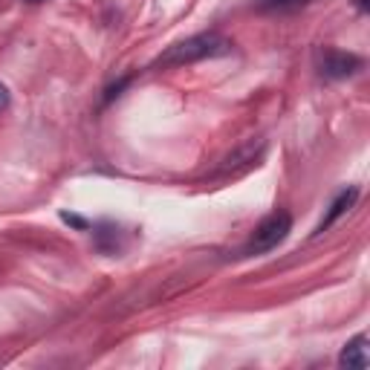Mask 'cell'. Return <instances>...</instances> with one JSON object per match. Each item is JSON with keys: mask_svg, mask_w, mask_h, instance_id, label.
<instances>
[{"mask_svg": "<svg viewBox=\"0 0 370 370\" xmlns=\"http://www.w3.org/2000/svg\"><path fill=\"white\" fill-rule=\"evenodd\" d=\"M232 52V41H226L217 32H200L191 35L185 41L171 43L160 58L153 61V70H168V67H185V64H197L202 58H217Z\"/></svg>", "mask_w": 370, "mask_h": 370, "instance_id": "obj_1", "label": "cell"}, {"mask_svg": "<svg viewBox=\"0 0 370 370\" xmlns=\"http://www.w3.org/2000/svg\"><path fill=\"white\" fill-rule=\"evenodd\" d=\"M289 232H292V215L289 211H284V208L272 211L269 217H263L257 223L249 243L240 249V257H255V255H267V252L278 249L289 237Z\"/></svg>", "mask_w": 370, "mask_h": 370, "instance_id": "obj_2", "label": "cell"}, {"mask_svg": "<svg viewBox=\"0 0 370 370\" xmlns=\"http://www.w3.org/2000/svg\"><path fill=\"white\" fill-rule=\"evenodd\" d=\"M364 67V61L353 52H341V49H324L319 56V73L327 78V81H341V78H350L356 76L359 70Z\"/></svg>", "mask_w": 370, "mask_h": 370, "instance_id": "obj_3", "label": "cell"}, {"mask_svg": "<svg viewBox=\"0 0 370 370\" xmlns=\"http://www.w3.org/2000/svg\"><path fill=\"white\" fill-rule=\"evenodd\" d=\"M263 148H267V142H263V139H249V142L237 145L232 153H226L223 160H220L217 174H220V177H229V174H240V171L252 168V165L257 163V156L263 153Z\"/></svg>", "mask_w": 370, "mask_h": 370, "instance_id": "obj_4", "label": "cell"}, {"mask_svg": "<svg viewBox=\"0 0 370 370\" xmlns=\"http://www.w3.org/2000/svg\"><path fill=\"white\" fill-rule=\"evenodd\" d=\"M339 364H341V367H356V370H364V367L370 364V356H367V336H364V333L353 336V339L344 344V350L339 353Z\"/></svg>", "mask_w": 370, "mask_h": 370, "instance_id": "obj_5", "label": "cell"}, {"mask_svg": "<svg viewBox=\"0 0 370 370\" xmlns=\"http://www.w3.org/2000/svg\"><path fill=\"white\" fill-rule=\"evenodd\" d=\"M356 200H359V188H347V191H341V194L333 200V205H330V211L324 215V220H322L319 226H315V235H324V232H327L339 217H344L347 211L356 205Z\"/></svg>", "mask_w": 370, "mask_h": 370, "instance_id": "obj_6", "label": "cell"}, {"mask_svg": "<svg viewBox=\"0 0 370 370\" xmlns=\"http://www.w3.org/2000/svg\"><path fill=\"white\" fill-rule=\"evenodd\" d=\"M312 4V0H257V12L260 15H292L301 12Z\"/></svg>", "mask_w": 370, "mask_h": 370, "instance_id": "obj_7", "label": "cell"}, {"mask_svg": "<svg viewBox=\"0 0 370 370\" xmlns=\"http://www.w3.org/2000/svg\"><path fill=\"white\" fill-rule=\"evenodd\" d=\"M96 249L104 252V255H113V252L119 249L116 229H98V232H96Z\"/></svg>", "mask_w": 370, "mask_h": 370, "instance_id": "obj_8", "label": "cell"}, {"mask_svg": "<svg viewBox=\"0 0 370 370\" xmlns=\"http://www.w3.org/2000/svg\"><path fill=\"white\" fill-rule=\"evenodd\" d=\"M61 220H64V223H73L76 229H87V220H81V217H76V215H61Z\"/></svg>", "mask_w": 370, "mask_h": 370, "instance_id": "obj_9", "label": "cell"}, {"mask_svg": "<svg viewBox=\"0 0 370 370\" xmlns=\"http://www.w3.org/2000/svg\"><path fill=\"white\" fill-rule=\"evenodd\" d=\"M4 108H9V90H6V84H0V111Z\"/></svg>", "mask_w": 370, "mask_h": 370, "instance_id": "obj_10", "label": "cell"}]
</instances>
